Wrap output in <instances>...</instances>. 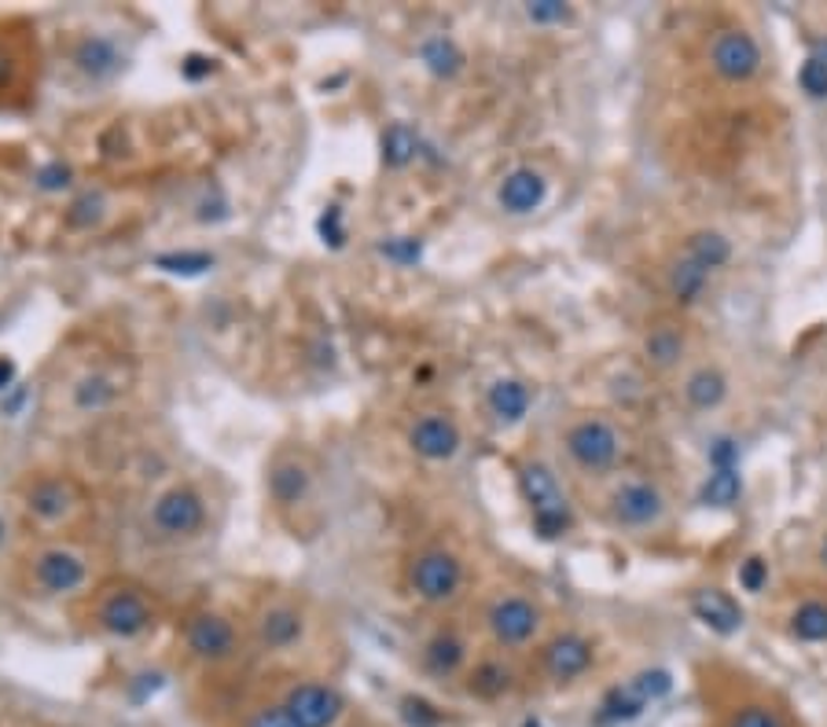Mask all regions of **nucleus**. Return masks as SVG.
Here are the masks:
<instances>
[{"label":"nucleus","instance_id":"nucleus-1","mask_svg":"<svg viewBox=\"0 0 827 727\" xmlns=\"http://www.w3.org/2000/svg\"><path fill=\"white\" fill-rule=\"evenodd\" d=\"M518 489H523V500L529 503V522H534V533L540 540H559L570 533L573 511L559 489L556 474L545 463L540 459L518 463Z\"/></svg>","mask_w":827,"mask_h":727},{"label":"nucleus","instance_id":"nucleus-2","mask_svg":"<svg viewBox=\"0 0 827 727\" xmlns=\"http://www.w3.org/2000/svg\"><path fill=\"white\" fill-rule=\"evenodd\" d=\"M562 448H567L570 463L581 474H606L617 463V456H622V434L614 430L611 419L584 415L567 426Z\"/></svg>","mask_w":827,"mask_h":727},{"label":"nucleus","instance_id":"nucleus-3","mask_svg":"<svg viewBox=\"0 0 827 727\" xmlns=\"http://www.w3.org/2000/svg\"><path fill=\"white\" fill-rule=\"evenodd\" d=\"M148 522L159 540H192L206 529V500L195 485H170L165 492L154 496Z\"/></svg>","mask_w":827,"mask_h":727},{"label":"nucleus","instance_id":"nucleus-4","mask_svg":"<svg viewBox=\"0 0 827 727\" xmlns=\"http://www.w3.org/2000/svg\"><path fill=\"white\" fill-rule=\"evenodd\" d=\"M184 650L203 665H225L239 654V628L228 614L221 610H192L181 628Z\"/></svg>","mask_w":827,"mask_h":727},{"label":"nucleus","instance_id":"nucleus-5","mask_svg":"<svg viewBox=\"0 0 827 727\" xmlns=\"http://www.w3.org/2000/svg\"><path fill=\"white\" fill-rule=\"evenodd\" d=\"M408 588L416 599L430 606H445L463 592V562L445 547H423L408 562Z\"/></svg>","mask_w":827,"mask_h":727},{"label":"nucleus","instance_id":"nucleus-6","mask_svg":"<svg viewBox=\"0 0 827 727\" xmlns=\"http://www.w3.org/2000/svg\"><path fill=\"white\" fill-rule=\"evenodd\" d=\"M540 625H545V614H540V606L534 599H526V595H496V599L485 606V632L504 650H518V647L534 643Z\"/></svg>","mask_w":827,"mask_h":727},{"label":"nucleus","instance_id":"nucleus-7","mask_svg":"<svg viewBox=\"0 0 827 727\" xmlns=\"http://www.w3.org/2000/svg\"><path fill=\"white\" fill-rule=\"evenodd\" d=\"M96 628L115 639H137L154 625V606L140 588L132 584H118L104 599L96 603Z\"/></svg>","mask_w":827,"mask_h":727},{"label":"nucleus","instance_id":"nucleus-8","mask_svg":"<svg viewBox=\"0 0 827 727\" xmlns=\"http://www.w3.org/2000/svg\"><path fill=\"white\" fill-rule=\"evenodd\" d=\"M30 577L41 595H74L88 580V558L71 544H49L30 558Z\"/></svg>","mask_w":827,"mask_h":727},{"label":"nucleus","instance_id":"nucleus-9","mask_svg":"<svg viewBox=\"0 0 827 727\" xmlns=\"http://www.w3.org/2000/svg\"><path fill=\"white\" fill-rule=\"evenodd\" d=\"M606 514L622 529H651L666 518V492L647 478H629L611 492Z\"/></svg>","mask_w":827,"mask_h":727},{"label":"nucleus","instance_id":"nucleus-10","mask_svg":"<svg viewBox=\"0 0 827 727\" xmlns=\"http://www.w3.org/2000/svg\"><path fill=\"white\" fill-rule=\"evenodd\" d=\"M283 709L298 727H335L342 709H346V698H342V691L335 683L309 680V683H294V687L287 691Z\"/></svg>","mask_w":827,"mask_h":727},{"label":"nucleus","instance_id":"nucleus-11","mask_svg":"<svg viewBox=\"0 0 827 727\" xmlns=\"http://www.w3.org/2000/svg\"><path fill=\"white\" fill-rule=\"evenodd\" d=\"M710 66L724 82L743 85L761 70V44L747 30H721L710 41Z\"/></svg>","mask_w":827,"mask_h":727},{"label":"nucleus","instance_id":"nucleus-12","mask_svg":"<svg viewBox=\"0 0 827 727\" xmlns=\"http://www.w3.org/2000/svg\"><path fill=\"white\" fill-rule=\"evenodd\" d=\"M22 507H26V514L33 522L63 525V522H71L74 511L82 507V489H77L71 478H37L26 485Z\"/></svg>","mask_w":827,"mask_h":727},{"label":"nucleus","instance_id":"nucleus-13","mask_svg":"<svg viewBox=\"0 0 827 727\" xmlns=\"http://www.w3.org/2000/svg\"><path fill=\"white\" fill-rule=\"evenodd\" d=\"M254 639L261 650H291L305 639V614L291 599H272L254 614Z\"/></svg>","mask_w":827,"mask_h":727},{"label":"nucleus","instance_id":"nucleus-14","mask_svg":"<svg viewBox=\"0 0 827 727\" xmlns=\"http://www.w3.org/2000/svg\"><path fill=\"white\" fill-rule=\"evenodd\" d=\"M313 481H316V470L305 456H280L269 467V474H265L269 500L280 507V511L302 507L309 496H313Z\"/></svg>","mask_w":827,"mask_h":727},{"label":"nucleus","instance_id":"nucleus-15","mask_svg":"<svg viewBox=\"0 0 827 727\" xmlns=\"http://www.w3.org/2000/svg\"><path fill=\"white\" fill-rule=\"evenodd\" d=\"M669 691V672H640L636 680L622 683V687H614L611 694L603 698V720L606 724H622V720H636L640 713H644V705L651 698H662V694Z\"/></svg>","mask_w":827,"mask_h":727},{"label":"nucleus","instance_id":"nucleus-16","mask_svg":"<svg viewBox=\"0 0 827 727\" xmlns=\"http://www.w3.org/2000/svg\"><path fill=\"white\" fill-rule=\"evenodd\" d=\"M460 445H463V437H460L457 419L445 412H427L408 426V448L430 463L452 459L460 452Z\"/></svg>","mask_w":827,"mask_h":727},{"label":"nucleus","instance_id":"nucleus-17","mask_svg":"<svg viewBox=\"0 0 827 727\" xmlns=\"http://www.w3.org/2000/svg\"><path fill=\"white\" fill-rule=\"evenodd\" d=\"M592 661H595V650L589 639L578 632H562L556 639H548L545 650H540V669L556 683H570L584 676V672L592 669Z\"/></svg>","mask_w":827,"mask_h":727},{"label":"nucleus","instance_id":"nucleus-18","mask_svg":"<svg viewBox=\"0 0 827 727\" xmlns=\"http://www.w3.org/2000/svg\"><path fill=\"white\" fill-rule=\"evenodd\" d=\"M71 59H74V70L85 74L88 82H110V77L126 66V52H121L118 41L107 37V33H85V37L74 44Z\"/></svg>","mask_w":827,"mask_h":727},{"label":"nucleus","instance_id":"nucleus-19","mask_svg":"<svg viewBox=\"0 0 827 727\" xmlns=\"http://www.w3.org/2000/svg\"><path fill=\"white\" fill-rule=\"evenodd\" d=\"M548 198V181L545 173L529 170V165H518L501 181V192H496V203L507 214L523 217V214H534V209Z\"/></svg>","mask_w":827,"mask_h":727},{"label":"nucleus","instance_id":"nucleus-20","mask_svg":"<svg viewBox=\"0 0 827 727\" xmlns=\"http://www.w3.org/2000/svg\"><path fill=\"white\" fill-rule=\"evenodd\" d=\"M691 614L699 617L706 628H713V632H721V636H732V632H739V625H743V610H739V603L721 588L695 592Z\"/></svg>","mask_w":827,"mask_h":727},{"label":"nucleus","instance_id":"nucleus-21","mask_svg":"<svg viewBox=\"0 0 827 727\" xmlns=\"http://www.w3.org/2000/svg\"><path fill=\"white\" fill-rule=\"evenodd\" d=\"M463 661H468V643H463L452 628H441V632H434L423 643V669L430 676H438V680L457 676L463 669Z\"/></svg>","mask_w":827,"mask_h":727},{"label":"nucleus","instance_id":"nucleus-22","mask_svg":"<svg viewBox=\"0 0 827 727\" xmlns=\"http://www.w3.org/2000/svg\"><path fill=\"white\" fill-rule=\"evenodd\" d=\"M706 283H710V272L702 269V264H695L688 253H677V258L669 261L666 269V286L673 294V302L677 305H695L706 291Z\"/></svg>","mask_w":827,"mask_h":727},{"label":"nucleus","instance_id":"nucleus-23","mask_svg":"<svg viewBox=\"0 0 827 727\" xmlns=\"http://www.w3.org/2000/svg\"><path fill=\"white\" fill-rule=\"evenodd\" d=\"M485 404H490V412L501 423H518L529 412V404H534V390L523 379H496L490 386V393H485Z\"/></svg>","mask_w":827,"mask_h":727},{"label":"nucleus","instance_id":"nucleus-24","mask_svg":"<svg viewBox=\"0 0 827 727\" xmlns=\"http://www.w3.org/2000/svg\"><path fill=\"white\" fill-rule=\"evenodd\" d=\"M512 687H515V672L501 658H482L479 665L468 672V691L474 698L493 702V698H504Z\"/></svg>","mask_w":827,"mask_h":727},{"label":"nucleus","instance_id":"nucleus-25","mask_svg":"<svg viewBox=\"0 0 827 727\" xmlns=\"http://www.w3.org/2000/svg\"><path fill=\"white\" fill-rule=\"evenodd\" d=\"M684 349H688V341H684V330L673 327V324H658L647 330L644 338V352L647 360L655 364V368H677V364L684 360Z\"/></svg>","mask_w":827,"mask_h":727},{"label":"nucleus","instance_id":"nucleus-26","mask_svg":"<svg viewBox=\"0 0 827 727\" xmlns=\"http://www.w3.org/2000/svg\"><path fill=\"white\" fill-rule=\"evenodd\" d=\"M684 253H688L695 264H702L706 272H717V269H724L728 258H732V242H728L721 231L702 228V231H691V236L684 239Z\"/></svg>","mask_w":827,"mask_h":727},{"label":"nucleus","instance_id":"nucleus-27","mask_svg":"<svg viewBox=\"0 0 827 727\" xmlns=\"http://www.w3.org/2000/svg\"><path fill=\"white\" fill-rule=\"evenodd\" d=\"M115 397H118V382L110 379L107 371L82 375V379L74 382V390H71V401H74V408H82V412H104Z\"/></svg>","mask_w":827,"mask_h":727},{"label":"nucleus","instance_id":"nucleus-28","mask_svg":"<svg viewBox=\"0 0 827 727\" xmlns=\"http://www.w3.org/2000/svg\"><path fill=\"white\" fill-rule=\"evenodd\" d=\"M728 393V379L717 368H699L688 375V382H684V397H688L691 408H699V412H710L724 401Z\"/></svg>","mask_w":827,"mask_h":727},{"label":"nucleus","instance_id":"nucleus-29","mask_svg":"<svg viewBox=\"0 0 827 727\" xmlns=\"http://www.w3.org/2000/svg\"><path fill=\"white\" fill-rule=\"evenodd\" d=\"M416 154H419V137L412 132V126L390 121V126L383 129V165L386 170H405Z\"/></svg>","mask_w":827,"mask_h":727},{"label":"nucleus","instance_id":"nucleus-30","mask_svg":"<svg viewBox=\"0 0 827 727\" xmlns=\"http://www.w3.org/2000/svg\"><path fill=\"white\" fill-rule=\"evenodd\" d=\"M419 59L434 77H457L463 70V52L452 37H427L419 44Z\"/></svg>","mask_w":827,"mask_h":727},{"label":"nucleus","instance_id":"nucleus-31","mask_svg":"<svg viewBox=\"0 0 827 727\" xmlns=\"http://www.w3.org/2000/svg\"><path fill=\"white\" fill-rule=\"evenodd\" d=\"M791 632L802 643H827V603L820 599L802 603L791 617Z\"/></svg>","mask_w":827,"mask_h":727},{"label":"nucleus","instance_id":"nucleus-32","mask_svg":"<svg viewBox=\"0 0 827 727\" xmlns=\"http://www.w3.org/2000/svg\"><path fill=\"white\" fill-rule=\"evenodd\" d=\"M739 496H743V478H739V470H713L710 478L702 481L699 503H706V507H732Z\"/></svg>","mask_w":827,"mask_h":727},{"label":"nucleus","instance_id":"nucleus-33","mask_svg":"<svg viewBox=\"0 0 827 727\" xmlns=\"http://www.w3.org/2000/svg\"><path fill=\"white\" fill-rule=\"evenodd\" d=\"M99 217H104V195L99 192H85L82 198H74L71 209H66V225L71 228H93Z\"/></svg>","mask_w":827,"mask_h":727},{"label":"nucleus","instance_id":"nucleus-34","mask_svg":"<svg viewBox=\"0 0 827 727\" xmlns=\"http://www.w3.org/2000/svg\"><path fill=\"white\" fill-rule=\"evenodd\" d=\"M798 85H802V93H809L813 99H824L827 96V63L809 55L798 70Z\"/></svg>","mask_w":827,"mask_h":727},{"label":"nucleus","instance_id":"nucleus-35","mask_svg":"<svg viewBox=\"0 0 827 727\" xmlns=\"http://www.w3.org/2000/svg\"><path fill=\"white\" fill-rule=\"evenodd\" d=\"M728 727H787L783 724V716L776 709H769V705H743Z\"/></svg>","mask_w":827,"mask_h":727},{"label":"nucleus","instance_id":"nucleus-36","mask_svg":"<svg viewBox=\"0 0 827 727\" xmlns=\"http://www.w3.org/2000/svg\"><path fill=\"white\" fill-rule=\"evenodd\" d=\"M214 258L210 253H162L159 258V269L165 272H184V275H195V272H206Z\"/></svg>","mask_w":827,"mask_h":727},{"label":"nucleus","instance_id":"nucleus-37","mask_svg":"<svg viewBox=\"0 0 827 727\" xmlns=\"http://www.w3.org/2000/svg\"><path fill=\"white\" fill-rule=\"evenodd\" d=\"M739 584H743V592L758 595L769 584V562L758 558V555H750L743 566H739Z\"/></svg>","mask_w":827,"mask_h":727},{"label":"nucleus","instance_id":"nucleus-38","mask_svg":"<svg viewBox=\"0 0 827 727\" xmlns=\"http://www.w3.org/2000/svg\"><path fill=\"white\" fill-rule=\"evenodd\" d=\"M401 716L412 727H438L441 724V713L434 709V705H427L423 698H405L401 702Z\"/></svg>","mask_w":827,"mask_h":727},{"label":"nucleus","instance_id":"nucleus-39","mask_svg":"<svg viewBox=\"0 0 827 727\" xmlns=\"http://www.w3.org/2000/svg\"><path fill=\"white\" fill-rule=\"evenodd\" d=\"M710 467L713 470H735V463H739V445L732 437H717L713 445H710Z\"/></svg>","mask_w":827,"mask_h":727},{"label":"nucleus","instance_id":"nucleus-40","mask_svg":"<svg viewBox=\"0 0 827 727\" xmlns=\"http://www.w3.org/2000/svg\"><path fill=\"white\" fill-rule=\"evenodd\" d=\"M526 15L534 19V22H562V19H570V8L567 4H559V0H537V4H529L526 8Z\"/></svg>","mask_w":827,"mask_h":727},{"label":"nucleus","instance_id":"nucleus-41","mask_svg":"<svg viewBox=\"0 0 827 727\" xmlns=\"http://www.w3.org/2000/svg\"><path fill=\"white\" fill-rule=\"evenodd\" d=\"M247 727H298L291 716H287L283 705H265L247 720Z\"/></svg>","mask_w":827,"mask_h":727},{"label":"nucleus","instance_id":"nucleus-42","mask_svg":"<svg viewBox=\"0 0 827 727\" xmlns=\"http://www.w3.org/2000/svg\"><path fill=\"white\" fill-rule=\"evenodd\" d=\"M71 165H63V162H52V165H44V170L37 173V184L44 187V192H60V187H66L71 184Z\"/></svg>","mask_w":827,"mask_h":727},{"label":"nucleus","instance_id":"nucleus-43","mask_svg":"<svg viewBox=\"0 0 827 727\" xmlns=\"http://www.w3.org/2000/svg\"><path fill=\"white\" fill-rule=\"evenodd\" d=\"M383 253H390L394 261H416L419 258V242L416 239H394V242H383Z\"/></svg>","mask_w":827,"mask_h":727},{"label":"nucleus","instance_id":"nucleus-44","mask_svg":"<svg viewBox=\"0 0 827 727\" xmlns=\"http://www.w3.org/2000/svg\"><path fill=\"white\" fill-rule=\"evenodd\" d=\"M11 70H15V63H11L8 48H4V44H0V88H4V85L11 82Z\"/></svg>","mask_w":827,"mask_h":727},{"label":"nucleus","instance_id":"nucleus-45","mask_svg":"<svg viewBox=\"0 0 827 727\" xmlns=\"http://www.w3.org/2000/svg\"><path fill=\"white\" fill-rule=\"evenodd\" d=\"M11 375H15V364H11L8 357H0V390H8Z\"/></svg>","mask_w":827,"mask_h":727},{"label":"nucleus","instance_id":"nucleus-46","mask_svg":"<svg viewBox=\"0 0 827 727\" xmlns=\"http://www.w3.org/2000/svg\"><path fill=\"white\" fill-rule=\"evenodd\" d=\"M816 59H824V63H827V41H820V55H816Z\"/></svg>","mask_w":827,"mask_h":727},{"label":"nucleus","instance_id":"nucleus-47","mask_svg":"<svg viewBox=\"0 0 827 727\" xmlns=\"http://www.w3.org/2000/svg\"><path fill=\"white\" fill-rule=\"evenodd\" d=\"M820 558H824V566H827V540H824V544H820Z\"/></svg>","mask_w":827,"mask_h":727},{"label":"nucleus","instance_id":"nucleus-48","mask_svg":"<svg viewBox=\"0 0 827 727\" xmlns=\"http://www.w3.org/2000/svg\"><path fill=\"white\" fill-rule=\"evenodd\" d=\"M523 727H540V724H537V720H526Z\"/></svg>","mask_w":827,"mask_h":727},{"label":"nucleus","instance_id":"nucleus-49","mask_svg":"<svg viewBox=\"0 0 827 727\" xmlns=\"http://www.w3.org/2000/svg\"><path fill=\"white\" fill-rule=\"evenodd\" d=\"M0 540H4V522H0Z\"/></svg>","mask_w":827,"mask_h":727}]
</instances>
